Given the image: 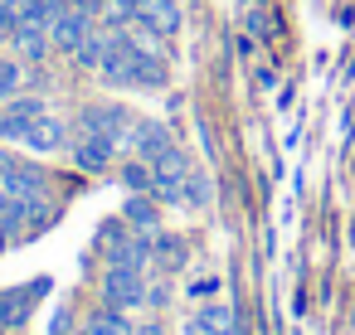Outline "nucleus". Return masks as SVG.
I'll return each instance as SVG.
<instances>
[{
    "mask_svg": "<svg viewBox=\"0 0 355 335\" xmlns=\"http://www.w3.org/2000/svg\"><path fill=\"white\" fill-rule=\"evenodd\" d=\"M185 180H190V156L180 146H166L151 161V190L161 199H185Z\"/></svg>",
    "mask_w": 355,
    "mask_h": 335,
    "instance_id": "f257e3e1",
    "label": "nucleus"
},
{
    "mask_svg": "<svg viewBox=\"0 0 355 335\" xmlns=\"http://www.w3.org/2000/svg\"><path fill=\"white\" fill-rule=\"evenodd\" d=\"M0 190H6L10 199H20V204H35V199H40V190H44V170H40V165H30V161H15V156L0 151Z\"/></svg>",
    "mask_w": 355,
    "mask_h": 335,
    "instance_id": "f03ea898",
    "label": "nucleus"
},
{
    "mask_svg": "<svg viewBox=\"0 0 355 335\" xmlns=\"http://www.w3.org/2000/svg\"><path fill=\"white\" fill-rule=\"evenodd\" d=\"M132 112H122V107H83V117H78V136H103V141H112V146H122L127 141V132H132Z\"/></svg>",
    "mask_w": 355,
    "mask_h": 335,
    "instance_id": "7ed1b4c3",
    "label": "nucleus"
},
{
    "mask_svg": "<svg viewBox=\"0 0 355 335\" xmlns=\"http://www.w3.org/2000/svg\"><path fill=\"white\" fill-rule=\"evenodd\" d=\"M88 35H93V15L88 10H78V6H59L54 10V20H49V44L54 49H69L73 54Z\"/></svg>",
    "mask_w": 355,
    "mask_h": 335,
    "instance_id": "20e7f679",
    "label": "nucleus"
},
{
    "mask_svg": "<svg viewBox=\"0 0 355 335\" xmlns=\"http://www.w3.org/2000/svg\"><path fill=\"white\" fill-rule=\"evenodd\" d=\"M103 291H107V306H117V311H132V306H141V301H146L141 272H132V267H107Z\"/></svg>",
    "mask_w": 355,
    "mask_h": 335,
    "instance_id": "39448f33",
    "label": "nucleus"
},
{
    "mask_svg": "<svg viewBox=\"0 0 355 335\" xmlns=\"http://www.w3.org/2000/svg\"><path fill=\"white\" fill-rule=\"evenodd\" d=\"M122 146H132V151H137L141 161H156V156H161L166 146H175V141H171V132H166V122H151V117H137Z\"/></svg>",
    "mask_w": 355,
    "mask_h": 335,
    "instance_id": "423d86ee",
    "label": "nucleus"
},
{
    "mask_svg": "<svg viewBox=\"0 0 355 335\" xmlns=\"http://www.w3.org/2000/svg\"><path fill=\"white\" fill-rule=\"evenodd\" d=\"M20 141H25L35 156H49V151L69 146V127H64L59 117H49V112H44V117H35V122L25 127V136H20Z\"/></svg>",
    "mask_w": 355,
    "mask_h": 335,
    "instance_id": "0eeeda50",
    "label": "nucleus"
},
{
    "mask_svg": "<svg viewBox=\"0 0 355 335\" xmlns=\"http://www.w3.org/2000/svg\"><path fill=\"white\" fill-rule=\"evenodd\" d=\"M49 282H25V287H10V291H0V325H25L30 306L44 296Z\"/></svg>",
    "mask_w": 355,
    "mask_h": 335,
    "instance_id": "6e6552de",
    "label": "nucleus"
},
{
    "mask_svg": "<svg viewBox=\"0 0 355 335\" xmlns=\"http://www.w3.org/2000/svg\"><path fill=\"white\" fill-rule=\"evenodd\" d=\"M137 20L171 39L180 30V6H175V0H137Z\"/></svg>",
    "mask_w": 355,
    "mask_h": 335,
    "instance_id": "1a4fd4ad",
    "label": "nucleus"
},
{
    "mask_svg": "<svg viewBox=\"0 0 355 335\" xmlns=\"http://www.w3.org/2000/svg\"><path fill=\"white\" fill-rule=\"evenodd\" d=\"M185 257H190V248H185L180 233H161V228L151 233V267H161V272H180Z\"/></svg>",
    "mask_w": 355,
    "mask_h": 335,
    "instance_id": "9d476101",
    "label": "nucleus"
},
{
    "mask_svg": "<svg viewBox=\"0 0 355 335\" xmlns=\"http://www.w3.org/2000/svg\"><path fill=\"white\" fill-rule=\"evenodd\" d=\"M112 141H103V136H78L73 141V165L78 170H88V175H98V170H107L112 165Z\"/></svg>",
    "mask_w": 355,
    "mask_h": 335,
    "instance_id": "9b49d317",
    "label": "nucleus"
},
{
    "mask_svg": "<svg viewBox=\"0 0 355 335\" xmlns=\"http://www.w3.org/2000/svg\"><path fill=\"white\" fill-rule=\"evenodd\" d=\"M10 39H15L20 59H35V64H40V59H44L49 49H54V44H49V25H20V30H15Z\"/></svg>",
    "mask_w": 355,
    "mask_h": 335,
    "instance_id": "f8f14e48",
    "label": "nucleus"
},
{
    "mask_svg": "<svg viewBox=\"0 0 355 335\" xmlns=\"http://www.w3.org/2000/svg\"><path fill=\"white\" fill-rule=\"evenodd\" d=\"M83 335H137V325H132L117 306H107V311H93V316H88Z\"/></svg>",
    "mask_w": 355,
    "mask_h": 335,
    "instance_id": "ddd939ff",
    "label": "nucleus"
},
{
    "mask_svg": "<svg viewBox=\"0 0 355 335\" xmlns=\"http://www.w3.org/2000/svg\"><path fill=\"white\" fill-rule=\"evenodd\" d=\"M195 320L205 325V335H234L239 330V316L229 306H205V311H195Z\"/></svg>",
    "mask_w": 355,
    "mask_h": 335,
    "instance_id": "4468645a",
    "label": "nucleus"
},
{
    "mask_svg": "<svg viewBox=\"0 0 355 335\" xmlns=\"http://www.w3.org/2000/svg\"><path fill=\"white\" fill-rule=\"evenodd\" d=\"M107 44H112V35H98V30H93V35H88V39L73 49V59H78L83 69H103V59H107Z\"/></svg>",
    "mask_w": 355,
    "mask_h": 335,
    "instance_id": "2eb2a0df",
    "label": "nucleus"
},
{
    "mask_svg": "<svg viewBox=\"0 0 355 335\" xmlns=\"http://www.w3.org/2000/svg\"><path fill=\"white\" fill-rule=\"evenodd\" d=\"M122 214H127V224H137L141 233H156V204H151V199H141V194H132Z\"/></svg>",
    "mask_w": 355,
    "mask_h": 335,
    "instance_id": "dca6fc26",
    "label": "nucleus"
},
{
    "mask_svg": "<svg viewBox=\"0 0 355 335\" xmlns=\"http://www.w3.org/2000/svg\"><path fill=\"white\" fill-rule=\"evenodd\" d=\"M25 88V69L15 59H0V98H15Z\"/></svg>",
    "mask_w": 355,
    "mask_h": 335,
    "instance_id": "f3484780",
    "label": "nucleus"
},
{
    "mask_svg": "<svg viewBox=\"0 0 355 335\" xmlns=\"http://www.w3.org/2000/svg\"><path fill=\"white\" fill-rule=\"evenodd\" d=\"M103 20L117 25V30L132 25V20H137V0H103Z\"/></svg>",
    "mask_w": 355,
    "mask_h": 335,
    "instance_id": "a211bd4d",
    "label": "nucleus"
},
{
    "mask_svg": "<svg viewBox=\"0 0 355 335\" xmlns=\"http://www.w3.org/2000/svg\"><path fill=\"white\" fill-rule=\"evenodd\" d=\"M6 112H10L20 127H30L35 117H44V102H40V98H10V107H6Z\"/></svg>",
    "mask_w": 355,
    "mask_h": 335,
    "instance_id": "6ab92c4d",
    "label": "nucleus"
},
{
    "mask_svg": "<svg viewBox=\"0 0 355 335\" xmlns=\"http://www.w3.org/2000/svg\"><path fill=\"white\" fill-rule=\"evenodd\" d=\"M185 199H190L195 209H205V204L214 199V185H209V175H195V170H190V180H185Z\"/></svg>",
    "mask_w": 355,
    "mask_h": 335,
    "instance_id": "aec40b11",
    "label": "nucleus"
},
{
    "mask_svg": "<svg viewBox=\"0 0 355 335\" xmlns=\"http://www.w3.org/2000/svg\"><path fill=\"white\" fill-rule=\"evenodd\" d=\"M122 180H127V190H151V161L127 165V170H122Z\"/></svg>",
    "mask_w": 355,
    "mask_h": 335,
    "instance_id": "412c9836",
    "label": "nucleus"
},
{
    "mask_svg": "<svg viewBox=\"0 0 355 335\" xmlns=\"http://www.w3.org/2000/svg\"><path fill=\"white\" fill-rule=\"evenodd\" d=\"M146 301H151V306H166V301H171V291H166V287H151V291H146Z\"/></svg>",
    "mask_w": 355,
    "mask_h": 335,
    "instance_id": "4be33fe9",
    "label": "nucleus"
},
{
    "mask_svg": "<svg viewBox=\"0 0 355 335\" xmlns=\"http://www.w3.org/2000/svg\"><path fill=\"white\" fill-rule=\"evenodd\" d=\"M137 335H171L161 320H146V325H137Z\"/></svg>",
    "mask_w": 355,
    "mask_h": 335,
    "instance_id": "5701e85b",
    "label": "nucleus"
},
{
    "mask_svg": "<svg viewBox=\"0 0 355 335\" xmlns=\"http://www.w3.org/2000/svg\"><path fill=\"white\" fill-rule=\"evenodd\" d=\"M185 335H205V325H200V320H190V325H185Z\"/></svg>",
    "mask_w": 355,
    "mask_h": 335,
    "instance_id": "b1692460",
    "label": "nucleus"
}]
</instances>
